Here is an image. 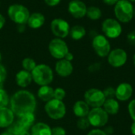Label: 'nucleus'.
I'll list each match as a JSON object with an SVG mask.
<instances>
[{"mask_svg":"<svg viewBox=\"0 0 135 135\" xmlns=\"http://www.w3.org/2000/svg\"><path fill=\"white\" fill-rule=\"evenodd\" d=\"M104 3H105L108 6H115L119 0H102Z\"/></svg>","mask_w":135,"mask_h":135,"instance_id":"obj_38","label":"nucleus"},{"mask_svg":"<svg viewBox=\"0 0 135 135\" xmlns=\"http://www.w3.org/2000/svg\"><path fill=\"white\" fill-rule=\"evenodd\" d=\"M9 102L10 109L18 117L28 113H33L36 107V100L34 95L27 90L16 92Z\"/></svg>","mask_w":135,"mask_h":135,"instance_id":"obj_1","label":"nucleus"},{"mask_svg":"<svg viewBox=\"0 0 135 135\" xmlns=\"http://www.w3.org/2000/svg\"><path fill=\"white\" fill-rule=\"evenodd\" d=\"M65 59H66L67 61H70V62H71L73 59H74V55H73V54L71 53V52H68L66 55V56H65V58H64Z\"/></svg>","mask_w":135,"mask_h":135,"instance_id":"obj_40","label":"nucleus"},{"mask_svg":"<svg viewBox=\"0 0 135 135\" xmlns=\"http://www.w3.org/2000/svg\"><path fill=\"white\" fill-rule=\"evenodd\" d=\"M127 42L129 44L135 45V30L132 31L127 35Z\"/></svg>","mask_w":135,"mask_h":135,"instance_id":"obj_35","label":"nucleus"},{"mask_svg":"<svg viewBox=\"0 0 135 135\" xmlns=\"http://www.w3.org/2000/svg\"><path fill=\"white\" fill-rule=\"evenodd\" d=\"M119 104L115 98L106 99L103 105V108L108 115H116L119 111Z\"/></svg>","mask_w":135,"mask_h":135,"instance_id":"obj_20","label":"nucleus"},{"mask_svg":"<svg viewBox=\"0 0 135 135\" xmlns=\"http://www.w3.org/2000/svg\"><path fill=\"white\" fill-rule=\"evenodd\" d=\"M84 98L87 104L93 108H102L104 104V101L106 100L103 91L95 88L88 89L85 93Z\"/></svg>","mask_w":135,"mask_h":135,"instance_id":"obj_8","label":"nucleus"},{"mask_svg":"<svg viewBox=\"0 0 135 135\" xmlns=\"http://www.w3.org/2000/svg\"><path fill=\"white\" fill-rule=\"evenodd\" d=\"M128 1H130L131 2H135V0H128Z\"/></svg>","mask_w":135,"mask_h":135,"instance_id":"obj_45","label":"nucleus"},{"mask_svg":"<svg viewBox=\"0 0 135 135\" xmlns=\"http://www.w3.org/2000/svg\"><path fill=\"white\" fill-rule=\"evenodd\" d=\"M127 61V53L123 48H115L111 50L108 55V62L110 66L119 68L126 64Z\"/></svg>","mask_w":135,"mask_h":135,"instance_id":"obj_11","label":"nucleus"},{"mask_svg":"<svg viewBox=\"0 0 135 135\" xmlns=\"http://www.w3.org/2000/svg\"><path fill=\"white\" fill-rule=\"evenodd\" d=\"M87 135H108L104 131H102V130H100V129H94V130H92L90 131L88 134Z\"/></svg>","mask_w":135,"mask_h":135,"instance_id":"obj_36","label":"nucleus"},{"mask_svg":"<svg viewBox=\"0 0 135 135\" xmlns=\"http://www.w3.org/2000/svg\"><path fill=\"white\" fill-rule=\"evenodd\" d=\"M36 66V63L34 59L31 58H25L22 61V67L25 70L32 72Z\"/></svg>","mask_w":135,"mask_h":135,"instance_id":"obj_27","label":"nucleus"},{"mask_svg":"<svg viewBox=\"0 0 135 135\" xmlns=\"http://www.w3.org/2000/svg\"><path fill=\"white\" fill-rule=\"evenodd\" d=\"M128 112L131 119L135 122V99L132 100L128 104Z\"/></svg>","mask_w":135,"mask_h":135,"instance_id":"obj_32","label":"nucleus"},{"mask_svg":"<svg viewBox=\"0 0 135 135\" xmlns=\"http://www.w3.org/2000/svg\"><path fill=\"white\" fill-rule=\"evenodd\" d=\"M32 80L39 85H48L52 82L54 74L51 68L46 64H39L31 72Z\"/></svg>","mask_w":135,"mask_h":135,"instance_id":"obj_3","label":"nucleus"},{"mask_svg":"<svg viewBox=\"0 0 135 135\" xmlns=\"http://www.w3.org/2000/svg\"><path fill=\"white\" fill-rule=\"evenodd\" d=\"M48 6H55L59 4L61 0H44Z\"/></svg>","mask_w":135,"mask_h":135,"instance_id":"obj_37","label":"nucleus"},{"mask_svg":"<svg viewBox=\"0 0 135 135\" xmlns=\"http://www.w3.org/2000/svg\"><path fill=\"white\" fill-rule=\"evenodd\" d=\"M131 133L132 134L135 135V122H134L131 127Z\"/></svg>","mask_w":135,"mask_h":135,"instance_id":"obj_41","label":"nucleus"},{"mask_svg":"<svg viewBox=\"0 0 135 135\" xmlns=\"http://www.w3.org/2000/svg\"><path fill=\"white\" fill-rule=\"evenodd\" d=\"M32 81V77L31 72L22 70L16 74V83L18 86L21 88H25L28 86Z\"/></svg>","mask_w":135,"mask_h":135,"instance_id":"obj_18","label":"nucleus"},{"mask_svg":"<svg viewBox=\"0 0 135 135\" xmlns=\"http://www.w3.org/2000/svg\"><path fill=\"white\" fill-rule=\"evenodd\" d=\"M48 51L52 57L57 59H62L69 52V47L66 43L61 38L51 40L48 44Z\"/></svg>","mask_w":135,"mask_h":135,"instance_id":"obj_7","label":"nucleus"},{"mask_svg":"<svg viewBox=\"0 0 135 135\" xmlns=\"http://www.w3.org/2000/svg\"><path fill=\"white\" fill-rule=\"evenodd\" d=\"M108 115H109L103 108H94L89 111L87 118L91 126L95 127H102L108 122Z\"/></svg>","mask_w":135,"mask_h":135,"instance_id":"obj_9","label":"nucleus"},{"mask_svg":"<svg viewBox=\"0 0 135 135\" xmlns=\"http://www.w3.org/2000/svg\"><path fill=\"white\" fill-rule=\"evenodd\" d=\"M9 102V99L8 94L4 89L0 88V108L6 107Z\"/></svg>","mask_w":135,"mask_h":135,"instance_id":"obj_28","label":"nucleus"},{"mask_svg":"<svg viewBox=\"0 0 135 135\" xmlns=\"http://www.w3.org/2000/svg\"><path fill=\"white\" fill-rule=\"evenodd\" d=\"M51 29L56 37L64 39L70 35V27L66 20L62 18H55L51 23Z\"/></svg>","mask_w":135,"mask_h":135,"instance_id":"obj_12","label":"nucleus"},{"mask_svg":"<svg viewBox=\"0 0 135 135\" xmlns=\"http://www.w3.org/2000/svg\"><path fill=\"white\" fill-rule=\"evenodd\" d=\"M90 111V107L87 104L85 100L77 101L73 107L74 114L78 118L87 117Z\"/></svg>","mask_w":135,"mask_h":135,"instance_id":"obj_17","label":"nucleus"},{"mask_svg":"<svg viewBox=\"0 0 135 135\" xmlns=\"http://www.w3.org/2000/svg\"><path fill=\"white\" fill-rule=\"evenodd\" d=\"M38 97L45 102H47L54 98V89L49 85H43L38 90Z\"/></svg>","mask_w":135,"mask_h":135,"instance_id":"obj_22","label":"nucleus"},{"mask_svg":"<svg viewBox=\"0 0 135 135\" xmlns=\"http://www.w3.org/2000/svg\"><path fill=\"white\" fill-rule=\"evenodd\" d=\"M6 78V70L2 64H0V85L5 81Z\"/></svg>","mask_w":135,"mask_h":135,"instance_id":"obj_34","label":"nucleus"},{"mask_svg":"<svg viewBox=\"0 0 135 135\" xmlns=\"http://www.w3.org/2000/svg\"><path fill=\"white\" fill-rule=\"evenodd\" d=\"M25 131V130L24 129V127H22V125L20 123V122L18 120L17 122H13L8 127V130H7V131H9L13 135H20Z\"/></svg>","mask_w":135,"mask_h":135,"instance_id":"obj_26","label":"nucleus"},{"mask_svg":"<svg viewBox=\"0 0 135 135\" xmlns=\"http://www.w3.org/2000/svg\"><path fill=\"white\" fill-rule=\"evenodd\" d=\"M133 95V87L130 83L123 82L115 89V97L120 101H127Z\"/></svg>","mask_w":135,"mask_h":135,"instance_id":"obj_14","label":"nucleus"},{"mask_svg":"<svg viewBox=\"0 0 135 135\" xmlns=\"http://www.w3.org/2000/svg\"><path fill=\"white\" fill-rule=\"evenodd\" d=\"M133 62H134V65L135 66V53L134 55V56H133Z\"/></svg>","mask_w":135,"mask_h":135,"instance_id":"obj_44","label":"nucleus"},{"mask_svg":"<svg viewBox=\"0 0 135 135\" xmlns=\"http://www.w3.org/2000/svg\"><path fill=\"white\" fill-rule=\"evenodd\" d=\"M1 60H2V55H1V53H0V62H1Z\"/></svg>","mask_w":135,"mask_h":135,"instance_id":"obj_46","label":"nucleus"},{"mask_svg":"<svg viewBox=\"0 0 135 135\" xmlns=\"http://www.w3.org/2000/svg\"><path fill=\"white\" fill-rule=\"evenodd\" d=\"M103 35L108 39H116L120 36L123 32V27L120 22L115 18L105 19L101 25Z\"/></svg>","mask_w":135,"mask_h":135,"instance_id":"obj_6","label":"nucleus"},{"mask_svg":"<svg viewBox=\"0 0 135 135\" xmlns=\"http://www.w3.org/2000/svg\"><path fill=\"white\" fill-rule=\"evenodd\" d=\"M14 119V114L11 109L5 108H0V127L6 128L9 127Z\"/></svg>","mask_w":135,"mask_h":135,"instance_id":"obj_16","label":"nucleus"},{"mask_svg":"<svg viewBox=\"0 0 135 135\" xmlns=\"http://www.w3.org/2000/svg\"><path fill=\"white\" fill-rule=\"evenodd\" d=\"M31 135H51V129L44 123H37L32 127Z\"/></svg>","mask_w":135,"mask_h":135,"instance_id":"obj_21","label":"nucleus"},{"mask_svg":"<svg viewBox=\"0 0 135 135\" xmlns=\"http://www.w3.org/2000/svg\"><path fill=\"white\" fill-rule=\"evenodd\" d=\"M89 121L87 117H83V118H79V119L77 122V127L80 130H86L90 127Z\"/></svg>","mask_w":135,"mask_h":135,"instance_id":"obj_29","label":"nucleus"},{"mask_svg":"<svg viewBox=\"0 0 135 135\" xmlns=\"http://www.w3.org/2000/svg\"><path fill=\"white\" fill-rule=\"evenodd\" d=\"M134 16L135 17V7H134Z\"/></svg>","mask_w":135,"mask_h":135,"instance_id":"obj_47","label":"nucleus"},{"mask_svg":"<svg viewBox=\"0 0 135 135\" xmlns=\"http://www.w3.org/2000/svg\"><path fill=\"white\" fill-rule=\"evenodd\" d=\"M6 24V19H5V17L0 13V29H2L4 25Z\"/></svg>","mask_w":135,"mask_h":135,"instance_id":"obj_39","label":"nucleus"},{"mask_svg":"<svg viewBox=\"0 0 135 135\" xmlns=\"http://www.w3.org/2000/svg\"><path fill=\"white\" fill-rule=\"evenodd\" d=\"M106 99H111L115 97V89L113 87H108L103 91Z\"/></svg>","mask_w":135,"mask_h":135,"instance_id":"obj_31","label":"nucleus"},{"mask_svg":"<svg viewBox=\"0 0 135 135\" xmlns=\"http://www.w3.org/2000/svg\"><path fill=\"white\" fill-rule=\"evenodd\" d=\"M44 22H45L44 15L42 14L41 13L36 12V13L30 14L27 24L31 28L36 29V28H40V27H42Z\"/></svg>","mask_w":135,"mask_h":135,"instance_id":"obj_19","label":"nucleus"},{"mask_svg":"<svg viewBox=\"0 0 135 135\" xmlns=\"http://www.w3.org/2000/svg\"><path fill=\"white\" fill-rule=\"evenodd\" d=\"M66 132L64 128L61 127H55L51 129V135H66Z\"/></svg>","mask_w":135,"mask_h":135,"instance_id":"obj_33","label":"nucleus"},{"mask_svg":"<svg viewBox=\"0 0 135 135\" xmlns=\"http://www.w3.org/2000/svg\"><path fill=\"white\" fill-rule=\"evenodd\" d=\"M73 70L74 67L71 62L65 59H59L55 64V71L60 77H68L73 73Z\"/></svg>","mask_w":135,"mask_h":135,"instance_id":"obj_15","label":"nucleus"},{"mask_svg":"<svg viewBox=\"0 0 135 135\" xmlns=\"http://www.w3.org/2000/svg\"><path fill=\"white\" fill-rule=\"evenodd\" d=\"M86 16L92 21H97L101 18L102 11L99 7L92 6L87 8Z\"/></svg>","mask_w":135,"mask_h":135,"instance_id":"obj_25","label":"nucleus"},{"mask_svg":"<svg viewBox=\"0 0 135 135\" xmlns=\"http://www.w3.org/2000/svg\"><path fill=\"white\" fill-rule=\"evenodd\" d=\"M18 121L20 122V123L22 125V127H24V129L25 131H29L32 127L35 124V121H36V118H35V115L34 113H28L25 114L21 117H19Z\"/></svg>","mask_w":135,"mask_h":135,"instance_id":"obj_23","label":"nucleus"},{"mask_svg":"<svg viewBox=\"0 0 135 135\" xmlns=\"http://www.w3.org/2000/svg\"><path fill=\"white\" fill-rule=\"evenodd\" d=\"M44 109L47 115L55 120L62 119L66 112V108L62 100H59L54 98L47 102Z\"/></svg>","mask_w":135,"mask_h":135,"instance_id":"obj_5","label":"nucleus"},{"mask_svg":"<svg viewBox=\"0 0 135 135\" xmlns=\"http://www.w3.org/2000/svg\"><path fill=\"white\" fill-rule=\"evenodd\" d=\"M66 97V91L62 88H56L54 89V99L62 100Z\"/></svg>","mask_w":135,"mask_h":135,"instance_id":"obj_30","label":"nucleus"},{"mask_svg":"<svg viewBox=\"0 0 135 135\" xmlns=\"http://www.w3.org/2000/svg\"><path fill=\"white\" fill-rule=\"evenodd\" d=\"M85 34H86V30L81 25H74L72 28H70V37L74 40H81L82 38H84Z\"/></svg>","mask_w":135,"mask_h":135,"instance_id":"obj_24","label":"nucleus"},{"mask_svg":"<svg viewBox=\"0 0 135 135\" xmlns=\"http://www.w3.org/2000/svg\"><path fill=\"white\" fill-rule=\"evenodd\" d=\"M0 5H1V4H0Z\"/></svg>","mask_w":135,"mask_h":135,"instance_id":"obj_48","label":"nucleus"},{"mask_svg":"<svg viewBox=\"0 0 135 135\" xmlns=\"http://www.w3.org/2000/svg\"><path fill=\"white\" fill-rule=\"evenodd\" d=\"M87 8L84 2L81 0H72L68 5V12L74 18L80 19L86 16Z\"/></svg>","mask_w":135,"mask_h":135,"instance_id":"obj_13","label":"nucleus"},{"mask_svg":"<svg viewBox=\"0 0 135 135\" xmlns=\"http://www.w3.org/2000/svg\"><path fill=\"white\" fill-rule=\"evenodd\" d=\"M92 46L96 54L101 58L107 57L111 51V44L108 39L103 34L93 37Z\"/></svg>","mask_w":135,"mask_h":135,"instance_id":"obj_10","label":"nucleus"},{"mask_svg":"<svg viewBox=\"0 0 135 135\" xmlns=\"http://www.w3.org/2000/svg\"><path fill=\"white\" fill-rule=\"evenodd\" d=\"M20 135H31V133H29L28 131H23Z\"/></svg>","mask_w":135,"mask_h":135,"instance_id":"obj_42","label":"nucleus"},{"mask_svg":"<svg viewBox=\"0 0 135 135\" xmlns=\"http://www.w3.org/2000/svg\"><path fill=\"white\" fill-rule=\"evenodd\" d=\"M134 10L132 2L128 0H119L114 7L116 20L122 23H128L134 18Z\"/></svg>","mask_w":135,"mask_h":135,"instance_id":"obj_2","label":"nucleus"},{"mask_svg":"<svg viewBox=\"0 0 135 135\" xmlns=\"http://www.w3.org/2000/svg\"><path fill=\"white\" fill-rule=\"evenodd\" d=\"M0 135H13V134H10L9 131H5V132L2 133Z\"/></svg>","mask_w":135,"mask_h":135,"instance_id":"obj_43","label":"nucleus"},{"mask_svg":"<svg viewBox=\"0 0 135 135\" xmlns=\"http://www.w3.org/2000/svg\"><path fill=\"white\" fill-rule=\"evenodd\" d=\"M9 19L17 25H25L28 22L30 16L29 10L21 4H13L8 8Z\"/></svg>","mask_w":135,"mask_h":135,"instance_id":"obj_4","label":"nucleus"}]
</instances>
